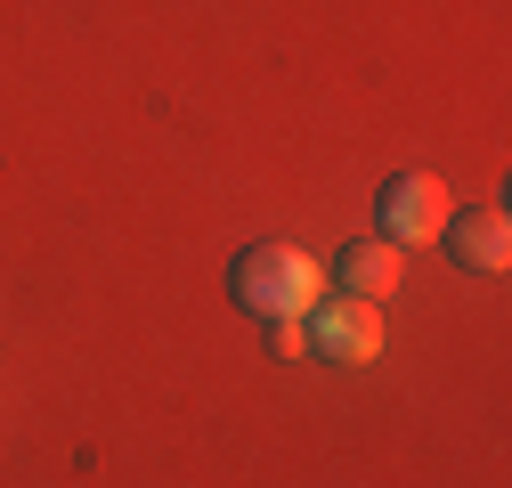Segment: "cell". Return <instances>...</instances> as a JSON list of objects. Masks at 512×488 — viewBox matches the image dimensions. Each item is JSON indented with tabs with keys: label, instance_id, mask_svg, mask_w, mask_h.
Here are the masks:
<instances>
[{
	"label": "cell",
	"instance_id": "1",
	"mask_svg": "<svg viewBox=\"0 0 512 488\" xmlns=\"http://www.w3.org/2000/svg\"><path fill=\"white\" fill-rule=\"evenodd\" d=\"M228 301L244 318H309L326 301V269H317L301 244H244L236 269H228Z\"/></svg>",
	"mask_w": 512,
	"mask_h": 488
},
{
	"label": "cell",
	"instance_id": "2",
	"mask_svg": "<svg viewBox=\"0 0 512 488\" xmlns=\"http://www.w3.org/2000/svg\"><path fill=\"white\" fill-rule=\"evenodd\" d=\"M447 212H456V196H447V179L439 171H399V179H382V196H374V236L382 244H439Z\"/></svg>",
	"mask_w": 512,
	"mask_h": 488
},
{
	"label": "cell",
	"instance_id": "3",
	"mask_svg": "<svg viewBox=\"0 0 512 488\" xmlns=\"http://www.w3.org/2000/svg\"><path fill=\"white\" fill-rule=\"evenodd\" d=\"M309 326V358H326V366H374L382 358V301H317V310L301 318Z\"/></svg>",
	"mask_w": 512,
	"mask_h": 488
},
{
	"label": "cell",
	"instance_id": "4",
	"mask_svg": "<svg viewBox=\"0 0 512 488\" xmlns=\"http://www.w3.org/2000/svg\"><path fill=\"white\" fill-rule=\"evenodd\" d=\"M447 261L456 269H472V277H496L504 261H512V220H504V204H464V212H447Z\"/></svg>",
	"mask_w": 512,
	"mask_h": 488
},
{
	"label": "cell",
	"instance_id": "5",
	"mask_svg": "<svg viewBox=\"0 0 512 488\" xmlns=\"http://www.w3.org/2000/svg\"><path fill=\"white\" fill-rule=\"evenodd\" d=\"M399 277H407V253H399V244H382V236H358V244H342V253H334V285H342L350 301L399 293Z\"/></svg>",
	"mask_w": 512,
	"mask_h": 488
},
{
	"label": "cell",
	"instance_id": "6",
	"mask_svg": "<svg viewBox=\"0 0 512 488\" xmlns=\"http://www.w3.org/2000/svg\"><path fill=\"white\" fill-rule=\"evenodd\" d=\"M269 350L277 358H309V326L301 318H269Z\"/></svg>",
	"mask_w": 512,
	"mask_h": 488
}]
</instances>
